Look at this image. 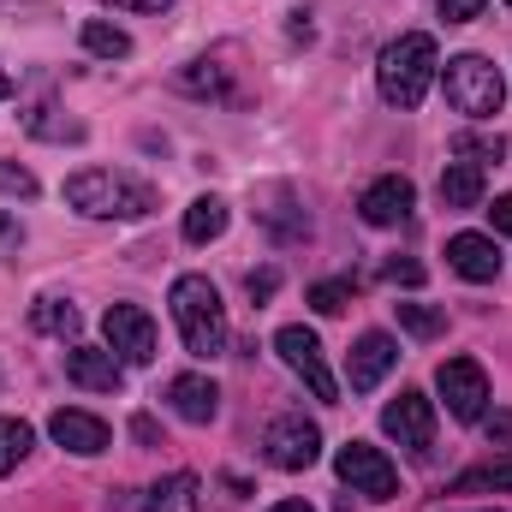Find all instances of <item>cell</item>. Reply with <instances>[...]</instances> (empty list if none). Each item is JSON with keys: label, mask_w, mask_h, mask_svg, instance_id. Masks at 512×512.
<instances>
[{"label": "cell", "mask_w": 512, "mask_h": 512, "mask_svg": "<svg viewBox=\"0 0 512 512\" xmlns=\"http://www.w3.org/2000/svg\"><path fill=\"white\" fill-rule=\"evenodd\" d=\"M435 78H441V54H435V36H423V30L393 36V42L382 48V60H376L382 102H387V108H399V114L423 108V96H429V84H435Z\"/></svg>", "instance_id": "cell-1"}, {"label": "cell", "mask_w": 512, "mask_h": 512, "mask_svg": "<svg viewBox=\"0 0 512 512\" xmlns=\"http://www.w3.org/2000/svg\"><path fill=\"white\" fill-rule=\"evenodd\" d=\"M167 304H173V322H179V340H185L191 358H221L227 352V304H221L215 280L179 274L173 292H167Z\"/></svg>", "instance_id": "cell-2"}, {"label": "cell", "mask_w": 512, "mask_h": 512, "mask_svg": "<svg viewBox=\"0 0 512 512\" xmlns=\"http://www.w3.org/2000/svg\"><path fill=\"white\" fill-rule=\"evenodd\" d=\"M66 203L90 221H143L155 209V191L131 173H114V167H84L66 179Z\"/></svg>", "instance_id": "cell-3"}, {"label": "cell", "mask_w": 512, "mask_h": 512, "mask_svg": "<svg viewBox=\"0 0 512 512\" xmlns=\"http://www.w3.org/2000/svg\"><path fill=\"white\" fill-rule=\"evenodd\" d=\"M441 90H447V108L465 114V120H495L501 102H507V78L483 54H453L447 72H441Z\"/></svg>", "instance_id": "cell-4"}, {"label": "cell", "mask_w": 512, "mask_h": 512, "mask_svg": "<svg viewBox=\"0 0 512 512\" xmlns=\"http://www.w3.org/2000/svg\"><path fill=\"white\" fill-rule=\"evenodd\" d=\"M334 471H340V483H346L352 495H370V501H393V495H399L393 459H387L382 447H370V441H346V447L334 453Z\"/></svg>", "instance_id": "cell-5"}, {"label": "cell", "mask_w": 512, "mask_h": 512, "mask_svg": "<svg viewBox=\"0 0 512 512\" xmlns=\"http://www.w3.org/2000/svg\"><path fill=\"white\" fill-rule=\"evenodd\" d=\"M274 352L286 358V370H292V376H304V387H310L322 405H334V399H340V382H334V376H328V364H322V340H316L304 322L280 328V334H274Z\"/></svg>", "instance_id": "cell-6"}, {"label": "cell", "mask_w": 512, "mask_h": 512, "mask_svg": "<svg viewBox=\"0 0 512 512\" xmlns=\"http://www.w3.org/2000/svg\"><path fill=\"white\" fill-rule=\"evenodd\" d=\"M102 334H108V352H114L120 364H131V370L155 364V322H149V310H137V304H108Z\"/></svg>", "instance_id": "cell-7"}, {"label": "cell", "mask_w": 512, "mask_h": 512, "mask_svg": "<svg viewBox=\"0 0 512 512\" xmlns=\"http://www.w3.org/2000/svg\"><path fill=\"white\" fill-rule=\"evenodd\" d=\"M262 453H268V465H280V471H310V465L322 459V429L304 423V417H274L268 435H262Z\"/></svg>", "instance_id": "cell-8"}, {"label": "cell", "mask_w": 512, "mask_h": 512, "mask_svg": "<svg viewBox=\"0 0 512 512\" xmlns=\"http://www.w3.org/2000/svg\"><path fill=\"white\" fill-rule=\"evenodd\" d=\"M435 387H441V399H447V411H453L459 423H477L483 405H489V376H483L477 358H447V364L435 370Z\"/></svg>", "instance_id": "cell-9"}, {"label": "cell", "mask_w": 512, "mask_h": 512, "mask_svg": "<svg viewBox=\"0 0 512 512\" xmlns=\"http://www.w3.org/2000/svg\"><path fill=\"white\" fill-rule=\"evenodd\" d=\"M382 429L399 441V447L423 453V447L435 441V399H423V393H399V399L382 411Z\"/></svg>", "instance_id": "cell-10"}, {"label": "cell", "mask_w": 512, "mask_h": 512, "mask_svg": "<svg viewBox=\"0 0 512 512\" xmlns=\"http://www.w3.org/2000/svg\"><path fill=\"white\" fill-rule=\"evenodd\" d=\"M411 209H417V191H411V179H399V173L376 179V185L358 197V215H364L370 227H399V221H411Z\"/></svg>", "instance_id": "cell-11"}, {"label": "cell", "mask_w": 512, "mask_h": 512, "mask_svg": "<svg viewBox=\"0 0 512 512\" xmlns=\"http://www.w3.org/2000/svg\"><path fill=\"white\" fill-rule=\"evenodd\" d=\"M393 364H399V346L387 334H358V346L346 352V382H352V393H370V387H382Z\"/></svg>", "instance_id": "cell-12"}, {"label": "cell", "mask_w": 512, "mask_h": 512, "mask_svg": "<svg viewBox=\"0 0 512 512\" xmlns=\"http://www.w3.org/2000/svg\"><path fill=\"white\" fill-rule=\"evenodd\" d=\"M66 382L90 387V393H120L126 364H120L108 346H72V352H66Z\"/></svg>", "instance_id": "cell-13"}, {"label": "cell", "mask_w": 512, "mask_h": 512, "mask_svg": "<svg viewBox=\"0 0 512 512\" xmlns=\"http://www.w3.org/2000/svg\"><path fill=\"white\" fill-rule=\"evenodd\" d=\"M256 221H262L280 245L310 239V221H304V209L292 203V191H286V185H262V191H256Z\"/></svg>", "instance_id": "cell-14"}, {"label": "cell", "mask_w": 512, "mask_h": 512, "mask_svg": "<svg viewBox=\"0 0 512 512\" xmlns=\"http://www.w3.org/2000/svg\"><path fill=\"white\" fill-rule=\"evenodd\" d=\"M167 405H173V417H185V423H215L221 387L209 382V376H197V370H185V376L167 382Z\"/></svg>", "instance_id": "cell-15"}, {"label": "cell", "mask_w": 512, "mask_h": 512, "mask_svg": "<svg viewBox=\"0 0 512 512\" xmlns=\"http://www.w3.org/2000/svg\"><path fill=\"white\" fill-rule=\"evenodd\" d=\"M447 262H453V274H465V280H477V286H489V280L501 274V251H495V239H483V233H453V239H447Z\"/></svg>", "instance_id": "cell-16"}, {"label": "cell", "mask_w": 512, "mask_h": 512, "mask_svg": "<svg viewBox=\"0 0 512 512\" xmlns=\"http://www.w3.org/2000/svg\"><path fill=\"white\" fill-rule=\"evenodd\" d=\"M48 435H54L66 453H84V459L108 447V423L90 417V411H54V417H48Z\"/></svg>", "instance_id": "cell-17"}, {"label": "cell", "mask_w": 512, "mask_h": 512, "mask_svg": "<svg viewBox=\"0 0 512 512\" xmlns=\"http://www.w3.org/2000/svg\"><path fill=\"white\" fill-rule=\"evenodd\" d=\"M441 203H447V209H477V203H483V167H477V161H447V173H441Z\"/></svg>", "instance_id": "cell-18"}, {"label": "cell", "mask_w": 512, "mask_h": 512, "mask_svg": "<svg viewBox=\"0 0 512 512\" xmlns=\"http://www.w3.org/2000/svg\"><path fill=\"white\" fill-rule=\"evenodd\" d=\"M197 477L191 471H173V477H161L149 495H143V512H197Z\"/></svg>", "instance_id": "cell-19"}, {"label": "cell", "mask_w": 512, "mask_h": 512, "mask_svg": "<svg viewBox=\"0 0 512 512\" xmlns=\"http://www.w3.org/2000/svg\"><path fill=\"white\" fill-rule=\"evenodd\" d=\"M227 233V203L221 197H197L191 209H185V239L191 245H209V239H221Z\"/></svg>", "instance_id": "cell-20"}, {"label": "cell", "mask_w": 512, "mask_h": 512, "mask_svg": "<svg viewBox=\"0 0 512 512\" xmlns=\"http://www.w3.org/2000/svg\"><path fill=\"white\" fill-rule=\"evenodd\" d=\"M185 96H227V66L221 60H191V66H179V78H173Z\"/></svg>", "instance_id": "cell-21"}, {"label": "cell", "mask_w": 512, "mask_h": 512, "mask_svg": "<svg viewBox=\"0 0 512 512\" xmlns=\"http://www.w3.org/2000/svg\"><path fill=\"white\" fill-rule=\"evenodd\" d=\"M30 322H36L42 334H60V340H72V334L84 328V316H78V304H66V298H36V310H30Z\"/></svg>", "instance_id": "cell-22"}, {"label": "cell", "mask_w": 512, "mask_h": 512, "mask_svg": "<svg viewBox=\"0 0 512 512\" xmlns=\"http://www.w3.org/2000/svg\"><path fill=\"white\" fill-rule=\"evenodd\" d=\"M84 48H90L96 60H126L131 36L120 30V24H108V18H90V24H84Z\"/></svg>", "instance_id": "cell-23"}, {"label": "cell", "mask_w": 512, "mask_h": 512, "mask_svg": "<svg viewBox=\"0 0 512 512\" xmlns=\"http://www.w3.org/2000/svg\"><path fill=\"white\" fill-rule=\"evenodd\" d=\"M30 447H36L30 423H24V417H0V477H6V471H18Z\"/></svg>", "instance_id": "cell-24"}, {"label": "cell", "mask_w": 512, "mask_h": 512, "mask_svg": "<svg viewBox=\"0 0 512 512\" xmlns=\"http://www.w3.org/2000/svg\"><path fill=\"white\" fill-rule=\"evenodd\" d=\"M393 310H399V328L411 340H435L447 328V310H435V304H393Z\"/></svg>", "instance_id": "cell-25"}, {"label": "cell", "mask_w": 512, "mask_h": 512, "mask_svg": "<svg viewBox=\"0 0 512 512\" xmlns=\"http://www.w3.org/2000/svg\"><path fill=\"white\" fill-rule=\"evenodd\" d=\"M346 304H352V280H316L310 286V310L316 316H340Z\"/></svg>", "instance_id": "cell-26"}, {"label": "cell", "mask_w": 512, "mask_h": 512, "mask_svg": "<svg viewBox=\"0 0 512 512\" xmlns=\"http://www.w3.org/2000/svg\"><path fill=\"white\" fill-rule=\"evenodd\" d=\"M477 489H512V465H477L453 483V495H477Z\"/></svg>", "instance_id": "cell-27"}, {"label": "cell", "mask_w": 512, "mask_h": 512, "mask_svg": "<svg viewBox=\"0 0 512 512\" xmlns=\"http://www.w3.org/2000/svg\"><path fill=\"white\" fill-rule=\"evenodd\" d=\"M0 191H6V197H18V203H30V197H36V173H30V167L0 161Z\"/></svg>", "instance_id": "cell-28"}, {"label": "cell", "mask_w": 512, "mask_h": 512, "mask_svg": "<svg viewBox=\"0 0 512 512\" xmlns=\"http://www.w3.org/2000/svg\"><path fill=\"white\" fill-rule=\"evenodd\" d=\"M245 292H251L256 304H268V298L280 292V268H251V280H245Z\"/></svg>", "instance_id": "cell-29"}, {"label": "cell", "mask_w": 512, "mask_h": 512, "mask_svg": "<svg viewBox=\"0 0 512 512\" xmlns=\"http://www.w3.org/2000/svg\"><path fill=\"white\" fill-rule=\"evenodd\" d=\"M453 149H459V155H489V161H501L507 143H501V137H471V131H465V137H453Z\"/></svg>", "instance_id": "cell-30"}, {"label": "cell", "mask_w": 512, "mask_h": 512, "mask_svg": "<svg viewBox=\"0 0 512 512\" xmlns=\"http://www.w3.org/2000/svg\"><path fill=\"white\" fill-rule=\"evenodd\" d=\"M382 274L393 280V286H423V262H411V256H393Z\"/></svg>", "instance_id": "cell-31"}, {"label": "cell", "mask_w": 512, "mask_h": 512, "mask_svg": "<svg viewBox=\"0 0 512 512\" xmlns=\"http://www.w3.org/2000/svg\"><path fill=\"white\" fill-rule=\"evenodd\" d=\"M483 6L489 0H441V18L447 24H471V18H483Z\"/></svg>", "instance_id": "cell-32"}, {"label": "cell", "mask_w": 512, "mask_h": 512, "mask_svg": "<svg viewBox=\"0 0 512 512\" xmlns=\"http://www.w3.org/2000/svg\"><path fill=\"white\" fill-rule=\"evenodd\" d=\"M489 221H495V233L512 239V197H495V203H489Z\"/></svg>", "instance_id": "cell-33"}, {"label": "cell", "mask_w": 512, "mask_h": 512, "mask_svg": "<svg viewBox=\"0 0 512 512\" xmlns=\"http://www.w3.org/2000/svg\"><path fill=\"white\" fill-rule=\"evenodd\" d=\"M483 429H489V441H512V411H495V417H483Z\"/></svg>", "instance_id": "cell-34"}, {"label": "cell", "mask_w": 512, "mask_h": 512, "mask_svg": "<svg viewBox=\"0 0 512 512\" xmlns=\"http://www.w3.org/2000/svg\"><path fill=\"white\" fill-rule=\"evenodd\" d=\"M102 6H120V12H167L173 0H102Z\"/></svg>", "instance_id": "cell-35"}, {"label": "cell", "mask_w": 512, "mask_h": 512, "mask_svg": "<svg viewBox=\"0 0 512 512\" xmlns=\"http://www.w3.org/2000/svg\"><path fill=\"white\" fill-rule=\"evenodd\" d=\"M131 435H137L143 447H155V441H161V429H155V417H131Z\"/></svg>", "instance_id": "cell-36"}, {"label": "cell", "mask_w": 512, "mask_h": 512, "mask_svg": "<svg viewBox=\"0 0 512 512\" xmlns=\"http://www.w3.org/2000/svg\"><path fill=\"white\" fill-rule=\"evenodd\" d=\"M18 239H24V233H18L12 221H0V245H18Z\"/></svg>", "instance_id": "cell-37"}, {"label": "cell", "mask_w": 512, "mask_h": 512, "mask_svg": "<svg viewBox=\"0 0 512 512\" xmlns=\"http://www.w3.org/2000/svg\"><path fill=\"white\" fill-rule=\"evenodd\" d=\"M268 512H316V507H304V501H274Z\"/></svg>", "instance_id": "cell-38"}, {"label": "cell", "mask_w": 512, "mask_h": 512, "mask_svg": "<svg viewBox=\"0 0 512 512\" xmlns=\"http://www.w3.org/2000/svg\"><path fill=\"white\" fill-rule=\"evenodd\" d=\"M6 96H12V72H0V102H6Z\"/></svg>", "instance_id": "cell-39"}, {"label": "cell", "mask_w": 512, "mask_h": 512, "mask_svg": "<svg viewBox=\"0 0 512 512\" xmlns=\"http://www.w3.org/2000/svg\"><path fill=\"white\" fill-rule=\"evenodd\" d=\"M507 6H512V0H507Z\"/></svg>", "instance_id": "cell-40"}]
</instances>
